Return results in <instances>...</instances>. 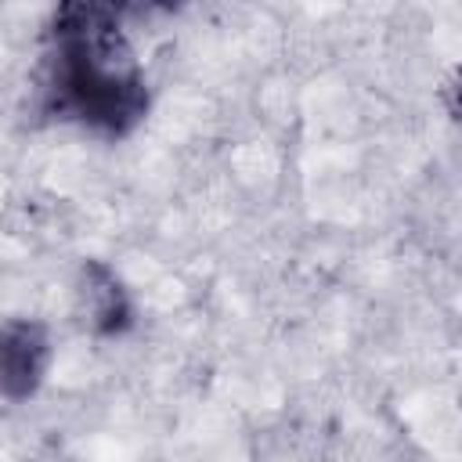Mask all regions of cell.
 <instances>
[{
  "label": "cell",
  "mask_w": 462,
  "mask_h": 462,
  "mask_svg": "<svg viewBox=\"0 0 462 462\" xmlns=\"http://www.w3.org/2000/svg\"><path fill=\"white\" fill-rule=\"evenodd\" d=\"M123 7L58 4L36 69V108L101 141H126L152 108L144 69L126 40Z\"/></svg>",
  "instance_id": "obj_1"
},
{
  "label": "cell",
  "mask_w": 462,
  "mask_h": 462,
  "mask_svg": "<svg viewBox=\"0 0 462 462\" xmlns=\"http://www.w3.org/2000/svg\"><path fill=\"white\" fill-rule=\"evenodd\" d=\"M54 361L51 328L40 318H11L0 325V397L29 401L43 386Z\"/></svg>",
  "instance_id": "obj_2"
},
{
  "label": "cell",
  "mask_w": 462,
  "mask_h": 462,
  "mask_svg": "<svg viewBox=\"0 0 462 462\" xmlns=\"http://www.w3.org/2000/svg\"><path fill=\"white\" fill-rule=\"evenodd\" d=\"M79 296L87 325L97 339H119L134 328V300L105 260L90 256L79 263Z\"/></svg>",
  "instance_id": "obj_3"
}]
</instances>
